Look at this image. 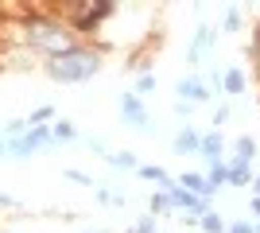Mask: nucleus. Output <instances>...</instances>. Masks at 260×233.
Wrapping results in <instances>:
<instances>
[{
	"mask_svg": "<svg viewBox=\"0 0 260 233\" xmlns=\"http://www.w3.org/2000/svg\"><path fill=\"white\" fill-rule=\"evenodd\" d=\"M98 55H89V51H66V55H54L51 58V74L58 82H86V78L98 74Z\"/></svg>",
	"mask_w": 260,
	"mask_h": 233,
	"instance_id": "1",
	"label": "nucleus"
},
{
	"mask_svg": "<svg viewBox=\"0 0 260 233\" xmlns=\"http://www.w3.org/2000/svg\"><path fill=\"white\" fill-rule=\"evenodd\" d=\"M47 140H51V132H47V128H27V132H20V136L0 140V155H4V159H23V155L39 152Z\"/></svg>",
	"mask_w": 260,
	"mask_h": 233,
	"instance_id": "2",
	"label": "nucleus"
},
{
	"mask_svg": "<svg viewBox=\"0 0 260 233\" xmlns=\"http://www.w3.org/2000/svg\"><path fill=\"white\" fill-rule=\"evenodd\" d=\"M31 47L39 51H51V55H66V47H70V35L62 27H51V23H31Z\"/></svg>",
	"mask_w": 260,
	"mask_h": 233,
	"instance_id": "3",
	"label": "nucleus"
},
{
	"mask_svg": "<svg viewBox=\"0 0 260 233\" xmlns=\"http://www.w3.org/2000/svg\"><path fill=\"white\" fill-rule=\"evenodd\" d=\"M120 113H124V124H132V128H140V132H148L152 124H148V117H144V109H140V101L132 97V93H124L120 97Z\"/></svg>",
	"mask_w": 260,
	"mask_h": 233,
	"instance_id": "4",
	"label": "nucleus"
},
{
	"mask_svg": "<svg viewBox=\"0 0 260 233\" xmlns=\"http://www.w3.org/2000/svg\"><path fill=\"white\" fill-rule=\"evenodd\" d=\"M179 97H190V101H206L210 97V89L198 82V78H183L179 82Z\"/></svg>",
	"mask_w": 260,
	"mask_h": 233,
	"instance_id": "5",
	"label": "nucleus"
},
{
	"mask_svg": "<svg viewBox=\"0 0 260 233\" xmlns=\"http://www.w3.org/2000/svg\"><path fill=\"white\" fill-rule=\"evenodd\" d=\"M198 144H202V136L194 132V128H183V132L175 136V152L186 155V152H198Z\"/></svg>",
	"mask_w": 260,
	"mask_h": 233,
	"instance_id": "6",
	"label": "nucleus"
},
{
	"mask_svg": "<svg viewBox=\"0 0 260 233\" xmlns=\"http://www.w3.org/2000/svg\"><path fill=\"white\" fill-rule=\"evenodd\" d=\"M140 175H144V179H155V183H159V187L167 190V194H171V190H175L171 175H167V171H163V167H140Z\"/></svg>",
	"mask_w": 260,
	"mask_h": 233,
	"instance_id": "7",
	"label": "nucleus"
},
{
	"mask_svg": "<svg viewBox=\"0 0 260 233\" xmlns=\"http://www.w3.org/2000/svg\"><path fill=\"white\" fill-rule=\"evenodd\" d=\"M198 152L206 155V159H210V167H214V163H217V155H221V140H217V136H202Z\"/></svg>",
	"mask_w": 260,
	"mask_h": 233,
	"instance_id": "8",
	"label": "nucleus"
},
{
	"mask_svg": "<svg viewBox=\"0 0 260 233\" xmlns=\"http://www.w3.org/2000/svg\"><path fill=\"white\" fill-rule=\"evenodd\" d=\"M249 179H252L249 163H233V167H229V179H225V183H233V187H249Z\"/></svg>",
	"mask_w": 260,
	"mask_h": 233,
	"instance_id": "9",
	"label": "nucleus"
},
{
	"mask_svg": "<svg viewBox=\"0 0 260 233\" xmlns=\"http://www.w3.org/2000/svg\"><path fill=\"white\" fill-rule=\"evenodd\" d=\"M183 190H190V194H198V198H206L210 183H202V175H183Z\"/></svg>",
	"mask_w": 260,
	"mask_h": 233,
	"instance_id": "10",
	"label": "nucleus"
},
{
	"mask_svg": "<svg viewBox=\"0 0 260 233\" xmlns=\"http://www.w3.org/2000/svg\"><path fill=\"white\" fill-rule=\"evenodd\" d=\"M252 155H256V144H252L249 136H241L237 140V163H249Z\"/></svg>",
	"mask_w": 260,
	"mask_h": 233,
	"instance_id": "11",
	"label": "nucleus"
},
{
	"mask_svg": "<svg viewBox=\"0 0 260 233\" xmlns=\"http://www.w3.org/2000/svg\"><path fill=\"white\" fill-rule=\"evenodd\" d=\"M225 89L229 93H241V89H245V74H241V70H229L225 74Z\"/></svg>",
	"mask_w": 260,
	"mask_h": 233,
	"instance_id": "12",
	"label": "nucleus"
},
{
	"mask_svg": "<svg viewBox=\"0 0 260 233\" xmlns=\"http://www.w3.org/2000/svg\"><path fill=\"white\" fill-rule=\"evenodd\" d=\"M225 179H229V167L225 163H214V167H210V187H221Z\"/></svg>",
	"mask_w": 260,
	"mask_h": 233,
	"instance_id": "13",
	"label": "nucleus"
},
{
	"mask_svg": "<svg viewBox=\"0 0 260 233\" xmlns=\"http://www.w3.org/2000/svg\"><path fill=\"white\" fill-rule=\"evenodd\" d=\"M202 229H206V233H221V218H214V214H202Z\"/></svg>",
	"mask_w": 260,
	"mask_h": 233,
	"instance_id": "14",
	"label": "nucleus"
},
{
	"mask_svg": "<svg viewBox=\"0 0 260 233\" xmlns=\"http://www.w3.org/2000/svg\"><path fill=\"white\" fill-rule=\"evenodd\" d=\"M109 163L113 167H136V159H132L128 152H120V155H109Z\"/></svg>",
	"mask_w": 260,
	"mask_h": 233,
	"instance_id": "15",
	"label": "nucleus"
},
{
	"mask_svg": "<svg viewBox=\"0 0 260 233\" xmlns=\"http://www.w3.org/2000/svg\"><path fill=\"white\" fill-rule=\"evenodd\" d=\"M167 206H171V198H167V194H155V198H152V210H155V214H163Z\"/></svg>",
	"mask_w": 260,
	"mask_h": 233,
	"instance_id": "16",
	"label": "nucleus"
},
{
	"mask_svg": "<svg viewBox=\"0 0 260 233\" xmlns=\"http://www.w3.org/2000/svg\"><path fill=\"white\" fill-rule=\"evenodd\" d=\"M66 179H74L78 187H89V183H93V179H89V175H82V171H66Z\"/></svg>",
	"mask_w": 260,
	"mask_h": 233,
	"instance_id": "17",
	"label": "nucleus"
},
{
	"mask_svg": "<svg viewBox=\"0 0 260 233\" xmlns=\"http://www.w3.org/2000/svg\"><path fill=\"white\" fill-rule=\"evenodd\" d=\"M155 89V78H140V86H136V93H152Z\"/></svg>",
	"mask_w": 260,
	"mask_h": 233,
	"instance_id": "18",
	"label": "nucleus"
},
{
	"mask_svg": "<svg viewBox=\"0 0 260 233\" xmlns=\"http://www.w3.org/2000/svg\"><path fill=\"white\" fill-rule=\"evenodd\" d=\"M54 136H62V140H70V136H74V128H70V124H58V128H54Z\"/></svg>",
	"mask_w": 260,
	"mask_h": 233,
	"instance_id": "19",
	"label": "nucleus"
},
{
	"mask_svg": "<svg viewBox=\"0 0 260 233\" xmlns=\"http://www.w3.org/2000/svg\"><path fill=\"white\" fill-rule=\"evenodd\" d=\"M229 233H252V225H245V222H237V225H233V229H229Z\"/></svg>",
	"mask_w": 260,
	"mask_h": 233,
	"instance_id": "20",
	"label": "nucleus"
},
{
	"mask_svg": "<svg viewBox=\"0 0 260 233\" xmlns=\"http://www.w3.org/2000/svg\"><path fill=\"white\" fill-rule=\"evenodd\" d=\"M252 210H256V214H260V198H256V202H252Z\"/></svg>",
	"mask_w": 260,
	"mask_h": 233,
	"instance_id": "21",
	"label": "nucleus"
},
{
	"mask_svg": "<svg viewBox=\"0 0 260 233\" xmlns=\"http://www.w3.org/2000/svg\"><path fill=\"white\" fill-rule=\"evenodd\" d=\"M252 183H256V190H260V171H256V179H252Z\"/></svg>",
	"mask_w": 260,
	"mask_h": 233,
	"instance_id": "22",
	"label": "nucleus"
},
{
	"mask_svg": "<svg viewBox=\"0 0 260 233\" xmlns=\"http://www.w3.org/2000/svg\"><path fill=\"white\" fill-rule=\"evenodd\" d=\"M89 233H105V229H89Z\"/></svg>",
	"mask_w": 260,
	"mask_h": 233,
	"instance_id": "23",
	"label": "nucleus"
}]
</instances>
